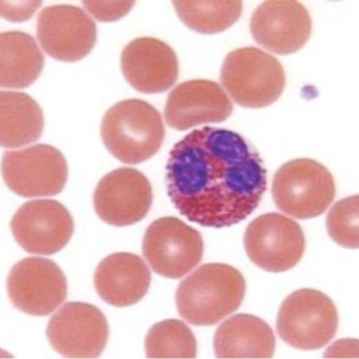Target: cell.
Listing matches in <instances>:
<instances>
[{"label":"cell","instance_id":"obj_1","mask_svg":"<svg viewBox=\"0 0 359 359\" xmlns=\"http://www.w3.org/2000/svg\"><path fill=\"white\" fill-rule=\"evenodd\" d=\"M165 182L172 203L187 219L222 229L257 209L268 177L257 151L241 134L203 127L173 147Z\"/></svg>","mask_w":359,"mask_h":359},{"label":"cell","instance_id":"obj_2","mask_svg":"<svg viewBox=\"0 0 359 359\" xmlns=\"http://www.w3.org/2000/svg\"><path fill=\"white\" fill-rule=\"evenodd\" d=\"M245 294V280L237 269L224 264L199 266L178 285L176 306L193 325H214L237 310Z\"/></svg>","mask_w":359,"mask_h":359},{"label":"cell","instance_id":"obj_3","mask_svg":"<svg viewBox=\"0 0 359 359\" xmlns=\"http://www.w3.org/2000/svg\"><path fill=\"white\" fill-rule=\"evenodd\" d=\"M100 135L109 152L128 165H138L158 152L165 137L161 113L142 100H126L109 109Z\"/></svg>","mask_w":359,"mask_h":359},{"label":"cell","instance_id":"obj_4","mask_svg":"<svg viewBox=\"0 0 359 359\" xmlns=\"http://www.w3.org/2000/svg\"><path fill=\"white\" fill-rule=\"evenodd\" d=\"M220 83L238 106L262 109L280 97L285 73L271 54L258 48H241L226 55L220 70Z\"/></svg>","mask_w":359,"mask_h":359},{"label":"cell","instance_id":"obj_5","mask_svg":"<svg viewBox=\"0 0 359 359\" xmlns=\"http://www.w3.org/2000/svg\"><path fill=\"white\" fill-rule=\"evenodd\" d=\"M335 194V182L331 172L313 159L287 161L273 178L275 205L296 219L320 216L333 203Z\"/></svg>","mask_w":359,"mask_h":359},{"label":"cell","instance_id":"obj_6","mask_svg":"<svg viewBox=\"0 0 359 359\" xmlns=\"http://www.w3.org/2000/svg\"><path fill=\"white\" fill-rule=\"evenodd\" d=\"M276 327L279 337L289 346L302 351L319 350L335 336L337 309L318 290H297L281 304Z\"/></svg>","mask_w":359,"mask_h":359},{"label":"cell","instance_id":"obj_7","mask_svg":"<svg viewBox=\"0 0 359 359\" xmlns=\"http://www.w3.org/2000/svg\"><path fill=\"white\" fill-rule=\"evenodd\" d=\"M1 175L8 188L18 196H54L68 182V163L55 147L35 144L4 153Z\"/></svg>","mask_w":359,"mask_h":359},{"label":"cell","instance_id":"obj_8","mask_svg":"<svg viewBox=\"0 0 359 359\" xmlns=\"http://www.w3.org/2000/svg\"><path fill=\"white\" fill-rule=\"evenodd\" d=\"M142 252L155 273L180 279L203 259V237L178 218H159L147 229Z\"/></svg>","mask_w":359,"mask_h":359},{"label":"cell","instance_id":"obj_9","mask_svg":"<svg viewBox=\"0 0 359 359\" xmlns=\"http://www.w3.org/2000/svg\"><path fill=\"white\" fill-rule=\"evenodd\" d=\"M243 245L248 257L258 268L281 273L300 262L306 238L297 222L281 214L268 213L250 222Z\"/></svg>","mask_w":359,"mask_h":359},{"label":"cell","instance_id":"obj_10","mask_svg":"<svg viewBox=\"0 0 359 359\" xmlns=\"http://www.w3.org/2000/svg\"><path fill=\"white\" fill-rule=\"evenodd\" d=\"M7 290L16 309L31 316H47L66 300L68 281L53 260L28 257L10 271Z\"/></svg>","mask_w":359,"mask_h":359},{"label":"cell","instance_id":"obj_11","mask_svg":"<svg viewBox=\"0 0 359 359\" xmlns=\"http://www.w3.org/2000/svg\"><path fill=\"white\" fill-rule=\"evenodd\" d=\"M47 336L52 348L68 358H97L109 339V323L93 304L68 302L50 319Z\"/></svg>","mask_w":359,"mask_h":359},{"label":"cell","instance_id":"obj_12","mask_svg":"<svg viewBox=\"0 0 359 359\" xmlns=\"http://www.w3.org/2000/svg\"><path fill=\"white\" fill-rule=\"evenodd\" d=\"M12 234L30 254L49 256L62 251L74 233V220L60 201L39 199L24 203L12 218Z\"/></svg>","mask_w":359,"mask_h":359},{"label":"cell","instance_id":"obj_13","mask_svg":"<svg viewBox=\"0 0 359 359\" xmlns=\"http://www.w3.org/2000/svg\"><path fill=\"white\" fill-rule=\"evenodd\" d=\"M36 35L48 55L60 62H76L87 57L95 47L97 29L81 8L57 5L39 13Z\"/></svg>","mask_w":359,"mask_h":359},{"label":"cell","instance_id":"obj_14","mask_svg":"<svg viewBox=\"0 0 359 359\" xmlns=\"http://www.w3.org/2000/svg\"><path fill=\"white\" fill-rule=\"evenodd\" d=\"M153 203L151 182L133 168H119L104 175L94 192V210L98 217L114 226L142 222Z\"/></svg>","mask_w":359,"mask_h":359},{"label":"cell","instance_id":"obj_15","mask_svg":"<svg viewBox=\"0 0 359 359\" xmlns=\"http://www.w3.org/2000/svg\"><path fill=\"white\" fill-rule=\"evenodd\" d=\"M250 30L264 49L290 55L308 43L312 32L310 13L298 1H264L252 15Z\"/></svg>","mask_w":359,"mask_h":359},{"label":"cell","instance_id":"obj_16","mask_svg":"<svg viewBox=\"0 0 359 359\" xmlns=\"http://www.w3.org/2000/svg\"><path fill=\"white\" fill-rule=\"evenodd\" d=\"M121 68L126 81L140 93H163L178 79L180 64L174 50L154 37H140L121 52Z\"/></svg>","mask_w":359,"mask_h":359},{"label":"cell","instance_id":"obj_17","mask_svg":"<svg viewBox=\"0 0 359 359\" xmlns=\"http://www.w3.org/2000/svg\"><path fill=\"white\" fill-rule=\"evenodd\" d=\"M232 112V102L218 83L194 79L172 90L165 104V117L170 128L186 131L205 123H222Z\"/></svg>","mask_w":359,"mask_h":359},{"label":"cell","instance_id":"obj_18","mask_svg":"<svg viewBox=\"0 0 359 359\" xmlns=\"http://www.w3.org/2000/svg\"><path fill=\"white\" fill-rule=\"evenodd\" d=\"M151 272L135 254L114 253L100 262L94 274V285L102 300L116 308L140 302L148 293Z\"/></svg>","mask_w":359,"mask_h":359},{"label":"cell","instance_id":"obj_19","mask_svg":"<svg viewBox=\"0 0 359 359\" xmlns=\"http://www.w3.org/2000/svg\"><path fill=\"white\" fill-rule=\"evenodd\" d=\"M214 352L218 358H271L275 352L274 332L254 315H234L216 330Z\"/></svg>","mask_w":359,"mask_h":359},{"label":"cell","instance_id":"obj_20","mask_svg":"<svg viewBox=\"0 0 359 359\" xmlns=\"http://www.w3.org/2000/svg\"><path fill=\"white\" fill-rule=\"evenodd\" d=\"M43 67L45 56L32 35L0 33V88L26 89L39 79Z\"/></svg>","mask_w":359,"mask_h":359},{"label":"cell","instance_id":"obj_21","mask_svg":"<svg viewBox=\"0 0 359 359\" xmlns=\"http://www.w3.org/2000/svg\"><path fill=\"white\" fill-rule=\"evenodd\" d=\"M45 116L36 100L22 92L0 91V147L20 148L43 135Z\"/></svg>","mask_w":359,"mask_h":359},{"label":"cell","instance_id":"obj_22","mask_svg":"<svg viewBox=\"0 0 359 359\" xmlns=\"http://www.w3.org/2000/svg\"><path fill=\"white\" fill-rule=\"evenodd\" d=\"M176 13L191 30L213 35L233 26L243 14V1H173Z\"/></svg>","mask_w":359,"mask_h":359},{"label":"cell","instance_id":"obj_23","mask_svg":"<svg viewBox=\"0 0 359 359\" xmlns=\"http://www.w3.org/2000/svg\"><path fill=\"white\" fill-rule=\"evenodd\" d=\"M144 346L149 358H195L197 355L194 334L178 319H167L153 325L147 334Z\"/></svg>","mask_w":359,"mask_h":359},{"label":"cell","instance_id":"obj_24","mask_svg":"<svg viewBox=\"0 0 359 359\" xmlns=\"http://www.w3.org/2000/svg\"><path fill=\"white\" fill-rule=\"evenodd\" d=\"M359 197H346L336 203L327 217L330 237L346 249L359 247Z\"/></svg>","mask_w":359,"mask_h":359},{"label":"cell","instance_id":"obj_25","mask_svg":"<svg viewBox=\"0 0 359 359\" xmlns=\"http://www.w3.org/2000/svg\"><path fill=\"white\" fill-rule=\"evenodd\" d=\"M83 7L98 22H116L127 15L135 1H83Z\"/></svg>","mask_w":359,"mask_h":359},{"label":"cell","instance_id":"obj_26","mask_svg":"<svg viewBox=\"0 0 359 359\" xmlns=\"http://www.w3.org/2000/svg\"><path fill=\"white\" fill-rule=\"evenodd\" d=\"M41 6V1L6 3L0 1V16L13 22H27Z\"/></svg>","mask_w":359,"mask_h":359},{"label":"cell","instance_id":"obj_27","mask_svg":"<svg viewBox=\"0 0 359 359\" xmlns=\"http://www.w3.org/2000/svg\"><path fill=\"white\" fill-rule=\"evenodd\" d=\"M348 348H358V342H357V340H340V341L336 342L335 344H333V346L329 348V351H327V353H325V356L346 357L348 355H346V352H348V355H351V356H354L355 358H357L358 355L355 354V353H352V351L358 353V350H348Z\"/></svg>","mask_w":359,"mask_h":359}]
</instances>
